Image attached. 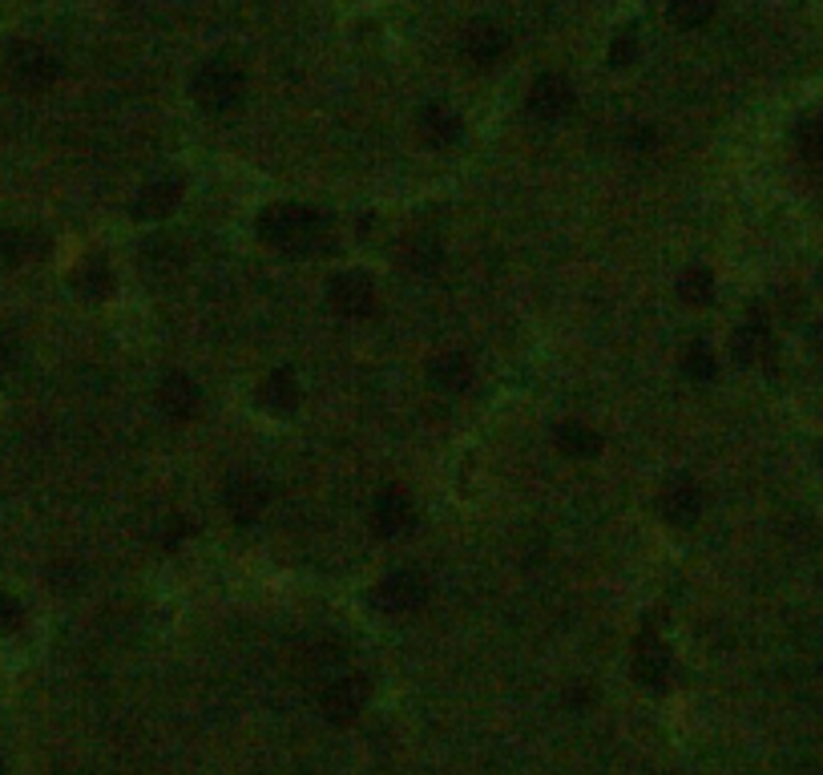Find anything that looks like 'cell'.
I'll use <instances>...</instances> for the list:
<instances>
[{
  "mask_svg": "<svg viewBox=\"0 0 823 775\" xmlns=\"http://www.w3.org/2000/svg\"><path fill=\"white\" fill-rule=\"evenodd\" d=\"M222 501H227L230 517L239 521V525H251V521L266 509V484L254 481V477H234V481L227 484Z\"/></svg>",
  "mask_w": 823,
  "mask_h": 775,
  "instance_id": "7c38bea8",
  "label": "cell"
},
{
  "mask_svg": "<svg viewBox=\"0 0 823 775\" xmlns=\"http://www.w3.org/2000/svg\"><path fill=\"white\" fill-rule=\"evenodd\" d=\"M259 404L271 412H295L299 408V384L290 372H271L259 388Z\"/></svg>",
  "mask_w": 823,
  "mask_h": 775,
  "instance_id": "d6986e66",
  "label": "cell"
},
{
  "mask_svg": "<svg viewBox=\"0 0 823 775\" xmlns=\"http://www.w3.org/2000/svg\"><path fill=\"white\" fill-rule=\"evenodd\" d=\"M670 17L678 29H702L714 17V0H670Z\"/></svg>",
  "mask_w": 823,
  "mask_h": 775,
  "instance_id": "484cf974",
  "label": "cell"
},
{
  "mask_svg": "<svg viewBox=\"0 0 823 775\" xmlns=\"http://www.w3.org/2000/svg\"><path fill=\"white\" fill-rule=\"evenodd\" d=\"M182 203V182L178 178H157L150 186H142V194L133 198V215L145 218V222H157L166 218L169 210H178Z\"/></svg>",
  "mask_w": 823,
  "mask_h": 775,
  "instance_id": "4fadbf2b",
  "label": "cell"
},
{
  "mask_svg": "<svg viewBox=\"0 0 823 775\" xmlns=\"http://www.w3.org/2000/svg\"><path fill=\"white\" fill-rule=\"evenodd\" d=\"M557 448L566 452V457H581V460H590L602 452V436L593 433L590 424H581V421H566L561 428L553 433Z\"/></svg>",
  "mask_w": 823,
  "mask_h": 775,
  "instance_id": "ac0fdd59",
  "label": "cell"
},
{
  "mask_svg": "<svg viewBox=\"0 0 823 775\" xmlns=\"http://www.w3.org/2000/svg\"><path fill=\"white\" fill-rule=\"evenodd\" d=\"M416 125H420V138L428 145H436V150H445V145H457L460 142V113L452 106H445V101H428V106L420 109V118H416Z\"/></svg>",
  "mask_w": 823,
  "mask_h": 775,
  "instance_id": "30bf717a",
  "label": "cell"
},
{
  "mask_svg": "<svg viewBox=\"0 0 823 775\" xmlns=\"http://www.w3.org/2000/svg\"><path fill=\"white\" fill-rule=\"evenodd\" d=\"M367 695H372L367 678H363V675H343V678H336V683H327L319 707H323V714L331 719V723H351V719L367 707Z\"/></svg>",
  "mask_w": 823,
  "mask_h": 775,
  "instance_id": "5b68a950",
  "label": "cell"
},
{
  "mask_svg": "<svg viewBox=\"0 0 823 775\" xmlns=\"http://www.w3.org/2000/svg\"><path fill=\"white\" fill-rule=\"evenodd\" d=\"M658 509H662V517L670 521V525H690V521L702 513V489L690 481V477H674V481L662 489Z\"/></svg>",
  "mask_w": 823,
  "mask_h": 775,
  "instance_id": "8fae6325",
  "label": "cell"
},
{
  "mask_svg": "<svg viewBox=\"0 0 823 775\" xmlns=\"http://www.w3.org/2000/svg\"><path fill=\"white\" fill-rule=\"evenodd\" d=\"M629 145H638V150H646V145H654V133H650V125H629Z\"/></svg>",
  "mask_w": 823,
  "mask_h": 775,
  "instance_id": "f1b7e54d",
  "label": "cell"
},
{
  "mask_svg": "<svg viewBox=\"0 0 823 775\" xmlns=\"http://www.w3.org/2000/svg\"><path fill=\"white\" fill-rule=\"evenodd\" d=\"M634 675H638V683H646V687H654V690H662L666 683H670L674 663H670V654L662 651V642L641 638L638 654H634Z\"/></svg>",
  "mask_w": 823,
  "mask_h": 775,
  "instance_id": "9a60e30c",
  "label": "cell"
},
{
  "mask_svg": "<svg viewBox=\"0 0 823 775\" xmlns=\"http://www.w3.org/2000/svg\"><path fill=\"white\" fill-rule=\"evenodd\" d=\"M678 295L687 303H694V307H702V303L714 299V275L706 271V266H690L687 275L678 279Z\"/></svg>",
  "mask_w": 823,
  "mask_h": 775,
  "instance_id": "cb8c5ba5",
  "label": "cell"
},
{
  "mask_svg": "<svg viewBox=\"0 0 823 775\" xmlns=\"http://www.w3.org/2000/svg\"><path fill=\"white\" fill-rule=\"evenodd\" d=\"M525 106H529V113L537 121H561L573 109V85L561 73H541L529 85V101Z\"/></svg>",
  "mask_w": 823,
  "mask_h": 775,
  "instance_id": "8992f818",
  "label": "cell"
},
{
  "mask_svg": "<svg viewBox=\"0 0 823 775\" xmlns=\"http://www.w3.org/2000/svg\"><path fill=\"white\" fill-rule=\"evenodd\" d=\"M194 101L202 109H210V113H227V109H234L242 101V94H246V77H242L239 65H230V61H206L202 69L194 73Z\"/></svg>",
  "mask_w": 823,
  "mask_h": 775,
  "instance_id": "7a4b0ae2",
  "label": "cell"
},
{
  "mask_svg": "<svg viewBox=\"0 0 823 775\" xmlns=\"http://www.w3.org/2000/svg\"><path fill=\"white\" fill-rule=\"evenodd\" d=\"M372 525L380 537H404V533L416 525V513H412V501L404 493H396V489H387V493L375 496L372 505Z\"/></svg>",
  "mask_w": 823,
  "mask_h": 775,
  "instance_id": "9c48e42d",
  "label": "cell"
},
{
  "mask_svg": "<svg viewBox=\"0 0 823 775\" xmlns=\"http://www.w3.org/2000/svg\"><path fill=\"white\" fill-rule=\"evenodd\" d=\"M682 368H687L690 380H699V384H711L714 375H718V360H714L711 343H690L687 356H682Z\"/></svg>",
  "mask_w": 823,
  "mask_h": 775,
  "instance_id": "d4e9b609",
  "label": "cell"
},
{
  "mask_svg": "<svg viewBox=\"0 0 823 775\" xmlns=\"http://www.w3.org/2000/svg\"><path fill=\"white\" fill-rule=\"evenodd\" d=\"M505 48H508V33L496 21H476L464 33V53L476 65H496V61L505 57Z\"/></svg>",
  "mask_w": 823,
  "mask_h": 775,
  "instance_id": "5bb4252c",
  "label": "cell"
},
{
  "mask_svg": "<svg viewBox=\"0 0 823 775\" xmlns=\"http://www.w3.org/2000/svg\"><path fill=\"white\" fill-rule=\"evenodd\" d=\"M9 363H12V343H4V339H0V372H4Z\"/></svg>",
  "mask_w": 823,
  "mask_h": 775,
  "instance_id": "f546056e",
  "label": "cell"
},
{
  "mask_svg": "<svg viewBox=\"0 0 823 775\" xmlns=\"http://www.w3.org/2000/svg\"><path fill=\"white\" fill-rule=\"evenodd\" d=\"M795 150L808 166H823V118H803L795 125Z\"/></svg>",
  "mask_w": 823,
  "mask_h": 775,
  "instance_id": "603a6c76",
  "label": "cell"
},
{
  "mask_svg": "<svg viewBox=\"0 0 823 775\" xmlns=\"http://www.w3.org/2000/svg\"><path fill=\"white\" fill-rule=\"evenodd\" d=\"M4 73H9V81L17 85V89H24V94H41V89H48V85L57 81L61 61L53 57L45 45L21 41V45L9 48V57H4Z\"/></svg>",
  "mask_w": 823,
  "mask_h": 775,
  "instance_id": "3957f363",
  "label": "cell"
},
{
  "mask_svg": "<svg viewBox=\"0 0 823 775\" xmlns=\"http://www.w3.org/2000/svg\"><path fill=\"white\" fill-rule=\"evenodd\" d=\"M424 602H428V581H424L420 574H412V569L387 574L372 590V605H380L384 614H412V610H420Z\"/></svg>",
  "mask_w": 823,
  "mask_h": 775,
  "instance_id": "277c9868",
  "label": "cell"
},
{
  "mask_svg": "<svg viewBox=\"0 0 823 775\" xmlns=\"http://www.w3.org/2000/svg\"><path fill=\"white\" fill-rule=\"evenodd\" d=\"M634 53H638V36H634V29H622V33H617V41H614V48H610V65H617V69H622V65H629V57H634Z\"/></svg>",
  "mask_w": 823,
  "mask_h": 775,
  "instance_id": "4316f807",
  "label": "cell"
},
{
  "mask_svg": "<svg viewBox=\"0 0 823 775\" xmlns=\"http://www.w3.org/2000/svg\"><path fill=\"white\" fill-rule=\"evenodd\" d=\"M731 351H735L738 363H759L762 356H771V331H767V324L762 319H747L731 336Z\"/></svg>",
  "mask_w": 823,
  "mask_h": 775,
  "instance_id": "e0dca14e",
  "label": "cell"
},
{
  "mask_svg": "<svg viewBox=\"0 0 823 775\" xmlns=\"http://www.w3.org/2000/svg\"><path fill=\"white\" fill-rule=\"evenodd\" d=\"M157 404H162V412L174 416V421H190L194 412L202 408V392H198V384H194L186 372H169V375H162Z\"/></svg>",
  "mask_w": 823,
  "mask_h": 775,
  "instance_id": "ba28073f",
  "label": "cell"
},
{
  "mask_svg": "<svg viewBox=\"0 0 823 775\" xmlns=\"http://www.w3.org/2000/svg\"><path fill=\"white\" fill-rule=\"evenodd\" d=\"M0 775H9V772H4V760H0Z\"/></svg>",
  "mask_w": 823,
  "mask_h": 775,
  "instance_id": "1f68e13d",
  "label": "cell"
},
{
  "mask_svg": "<svg viewBox=\"0 0 823 775\" xmlns=\"http://www.w3.org/2000/svg\"><path fill=\"white\" fill-rule=\"evenodd\" d=\"M21 618H24L21 602H17L12 593L0 590V630H17V626H21Z\"/></svg>",
  "mask_w": 823,
  "mask_h": 775,
  "instance_id": "83f0119b",
  "label": "cell"
},
{
  "mask_svg": "<svg viewBox=\"0 0 823 775\" xmlns=\"http://www.w3.org/2000/svg\"><path fill=\"white\" fill-rule=\"evenodd\" d=\"M323 218L315 215L311 206L299 203H275L259 215V234H263L271 247L278 251H315L319 247V234H323Z\"/></svg>",
  "mask_w": 823,
  "mask_h": 775,
  "instance_id": "6da1fadb",
  "label": "cell"
},
{
  "mask_svg": "<svg viewBox=\"0 0 823 775\" xmlns=\"http://www.w3.org/2000/svg\"><path fill=\"white\" fill-rule=\"evenodd\" d=\"M811 339H815V348H820V356H823V324L815 327V336H811Z\"/></svg>",
  "mask_w": 823,
  "mask_h": 775,
  "instance_id": "4dcf8cb0",
  "label": "cell"
},
{
  "mask_svg": "<svg viewBox=\"0 0 823 775\" xmlns=\"http://www.w3.org/2000/svg\"><path fill=\"white\" fill-rule=\"evenodd\" d=\"M45 247H48L45 234H36V230L0 227V259H4V263H24V259L41 254Z\"/></svg>",
  "mask_w": 823,
  "mask_h": 775,
  "instance_id": "ffe728a7",
  "label": "cell"
},
{
  "mask_svg": "<svg viewBox=\"0 0 823 775\" xmlns=\"http://www.w3.org/2000/svg\"><path fill=\"white\" fill-rule=\"evenodd\" d=\"M73 287L81 291L85 299H101L109 287H113V275H109V263L101 259V254H94V259H85L77 271H73Z\"/></svg>",
  "mask_w": 823,
  "mask_h": 775,
  "instance_id": "7402d4cb",
  "label": "cell"
},
{
  "mask_svg": "<svg viewBox=\"0 0 823 775\" xmlns=\"http://www.w3.org/2000/svg\"><path fill=\"white\" fill-rule=\"evenodd\" d=\"M472 375H476V368H472V360L464 351H445V356H436L428 363V380L436 388H445V392H464L472 384Z\"/></svg>",
  "mask_w": 823,
  "mask_h": 775,
  "instance_id": "2e32d148",
  "label": "cell"
},
{
  "mask_svg": "<svg viewBox=\"0 0 823 775\" xmlns=\"http://www.w3.org/2000/svg\"><path fill=\"white\" fill-rule=\"evenodd\" d=\"M327 299H331V307L339 315L360 319V315H367L375 307V287L363 271H343V275H336L327 283Z\"/></svg>",
  "mask_w": 823,
  "mask_h": 775,
  "instance_id": "52a82bcc",
  "label": "cell"
},
{
  "mask_svg": "<svg viewBox=\"0 0 823 775\" xmlns=\"http://www.w3.org/2000/svg\"><path fill=\"white\" fill-rule=\"evenodd\" d=\"M445 259V247H440V239L436 234H412L404 247H399V263L408 266V271H432L436 263Z\"/></svg>",
  "mask_w": 823,
  "mask_h": 775,
  "instance_id": "44dd1931",
  "label": "cell"
}]
</instances>
